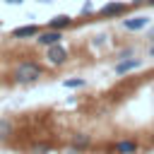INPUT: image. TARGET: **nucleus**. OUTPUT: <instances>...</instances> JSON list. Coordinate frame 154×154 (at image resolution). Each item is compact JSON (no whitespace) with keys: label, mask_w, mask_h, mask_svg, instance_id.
Listing matches in <instances>:
<instances>
[{"label":"nucleus","mask_w":154,"mask_h":154,"mask_svg":"<svg viewBox=\"0 0 154 154\" xmlns=\"http://www.w3.org/2000/svg\"><path fill=\"white\" fill-rule=\"evenodd\" d=\"M140 65H142L140 58H123V60L116 63V75H125V72H130V70H137Z\"/></svg>","instance_id":"7"},{"label":"nucleus","mask_w":154,"mask_h":154,"mask_svg":"<svg viewBox=\"0 0 154 154\" xmlns=\"http://www.w3.org/2000/svg\"><path fill=\"white\" fill-rule=\"evenodd\" d=\"M147 53H149V58H154V43L149 46V51H147Z\"/></svg>","instance_id":"13"},{"label":"nucleus","mask_w":154,"mask_h":154,"mask_svg":"<svg viewBox=\"0 0 154 154\" xmlns=\"http://www.w3.org/2000/svg\"><path fill=\"white\" fill-rule=\"evenodd\" d=\"M70 24H72V19H70L67 14H55V17H53V19L48 22V26H51V29H58V31L67 29Z\"/></svg>","instance_id":"11"},{"label":"nucleus","mask_w":154,"mask_h":154,"mask_svg":"<svg viewBox=\"0 0 154 154\" xmlns=\"http://www.w3.org/2000/svg\"><path fill=\"white\" fill-rule=\"evenodd\" d=\"M125 12H128V5H125V2H106V5L99 10L101 17H120V14H125Z\"/></svg>","instance_id":"5"},{"label":"nucleus","mask_w":154,"mask_h":154,"mask_svg":"<svg viewBox=\"0 0 154 154\" xmlns=\"http://www.w3.org/2000/svg\"><path fill=\"white\" fill-rule=\"evenodd\" d=\"M43 72H46V67L38 60H22V63L14 65L10 77H12L14 84H34L43 77Z\"/></svg>","instance_id":"1"},{"label":"nucleus","mask_w":154,"mask_h":154,"mask_svg":"<svg viewBox=\"0 0 154 154\" xmlns=\"http://www.w3.org/2000/svg\"><path fill=\"white\" fill-rule=\"evenodd\" d=\"M149 24V17H132V19H123V26L130 29V31H137V29H144Z\"/></svg>","instance_id":"10"},{"label":"nucleus","mask_w":154,"mask_h":154,"mask_svg":"<svg viewBox=\"0 0 154 154\" xmlns=\"http://www.w3.org/2000/svg\"><path fill=\"white\" fill-rule=\"evenodd\" d=\"M41 29H38V24H24V26H17V29H12V38H34L36 34H38Z\"/></svg>","instance_id":"6"},{"label":"nucleus","mask_w":154,"mask_h":154,"mask_svg":"<svg viewBox=\"0 0 154 154\" xmlns=\"http://www.w3.org/2000/svg\"><path fill=\"white\" fill-rule=\"evenodd\" d=\"M34 38H36V43H38V46L48 48V46H55V43H60V41H63V31H58V29H51V26H48V29H41Z\"/></svg>","instance_id":"2"},{"label":"nucleus","mask_w":154,"mask_h":154,"mask_svg":"<svg viewBox=\"0 0 154 154\" xmlns=\"http://www.w3.org/2000/svg\"><path fill=\"white\" fill-rule=\"evenodd\" d=\"M14 135V120L7 116H0V140H7Z\"/></svg>","instance_id":"9"},{"label":"nucleus","mask_w":154,"mask_h":154,"mask_svg":"<svg viewBox=\"0 0 154 154\" xmlns=\"http://www.w3.org/2000/svg\"><path fill=\"white\" fill-rule=\"evenodd\" d=\"M82 84H84V79H79V77H77V79H67V82H65V87H70V89L82 87Z\"/></svg>","instance_id":"12"},{"label":"nucleus","mask_w":154,"mask_h":154,"mask_svg":"<svg viewBox=\"0 0 154 154\" xmlns=\"http://www.w3.org/2000/svg\"><path fill=\"white\" fill-rule=\"evenodd\" d=\"M137 154H140V152H137Z\"/></svg>","instance_id":"18"},{"label":"nucleus","mask_w":154,"mask_h":154,"mask_svg":"<svg viewBox=\"0 0 154 154\" xmlns=\"http://www.w3.org/2000/svg\"><path fill=\"white\" fill-rule=\"evenodd\" d=\"M10 5H19V2H24V0H7Z\"/></svg>","instance_id":"14"},{"label":"nucleus","mask_w":154,"mask_h":154,"mask_svg":"<svg viewBox=\"0 0 154 154\" xmlns=\"http://www.w3.org/2000/svg\"><path fill=\"white\" fill-rule=\"evenodd\" d=\"M147 2H149V5H152V7H154V0H147Z\"/></svg>","instance_id":"15"},{"label":"nucleus","mask_w":154,"mask_h":154,"mask_svg":"<svg viewBox=\"0 0 154 154\" xmlns=\"http://www.w3.org/2000/svg\"><path fill=\"white\" fill-rule=\"evenodd\" d=\"M46 60H48V65L60 67V65H65V63H67V51H65L60 43L48 46V48H46Z\"/></svg>","instance_id":"3"},{"label":"nucleus","mask_w":154,"mask_h":154,"mask_svg":"<svg viewBox=\"0 0 154 154\" xmlns=\"http://www.w3.org/2000/svg\"><path fill=\"white\" fill-rule=\"evenodd\" d=\"M41 2H51V0H41Z\"/></svg>","instance_id":"16"},{"label":"nucleus","mask_w":154,"mask_h":154,"mask_svg":"<svg viewBox=\"0 0 154 154\" xmlns=\"http://www.w3.org/2000/svg\"><path fill=\"white\" fill-rule=\"evenodd\" d=\"M113 152L116 154H137L140 152V142L135 137H120L116 144H113Z\"/></svg>","instance_id":"4"},{"label":"nucleus","mask_w":154,"mask_h":154,"mask_svg":"<svg viewBox=\"0 0 154 154\" xmlns=\"http://www.w3.org/2000/svg\"><path fill=\"white\" fill-rule=\"evenodd\" d=\"M70 144H72V149H77V152H82V149H87V147H91V137H89L87 132H75V135L70 137Z\"/></svg>","instance_id":"8"},{"label":"nucleus","mask_w":154,"mask_h":154,"mask_svg":"<svg viewBox=\"0 0 154 154\" xmlns=\"http://www.w3.org/2000/svg\"><path fill=\"white\" fill-rule=\"evenodd\" d=\"M70 154H75V149H72V152H70Z\"/></svg>","instance_id":"17"}]
</instances>
